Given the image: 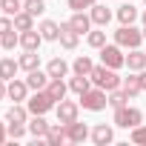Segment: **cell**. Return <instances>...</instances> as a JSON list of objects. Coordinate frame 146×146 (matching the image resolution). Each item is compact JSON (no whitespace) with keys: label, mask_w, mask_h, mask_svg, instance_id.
Here are the masks:
<instances>
[{"label":"cell","mask_w":146,"mask_h":146,"mask_svg":"<svg viewBox=\"0 0 146 146\" xmlns=\"http://www.w3.org/2000/svg\"><path fill=\"white\" fill-rule=\"evenodd\" d=\"M92 140H95V146H109L112 140H115V129L109 126V123H98L95 129H92V135H89Z\"/></svg>","instance_id":"13"},{"label":"cell","mask_w":146,"mask_h":146,"mask_svg":"<svg viewBox=\"0 0 146 146\" xmlns=\"http://www.w3.org/2000/svg\"><path fill=\"white\" fill-rule=\"evenodd\" d=\"M66 3H69L72 12H83V9H92L98 0H66Z\"/></svg>","instance_id":"37"},{"label":"cell","mask_w":146,"mask_h":146,"mask_svg":"<svg viewBox=\"0 0 146 146\" xmlns=\"http://www.w3.org/2000/svg\"><path fill=\"white\" fill-rule=\"evenodd\" d=\"M12 29H15V17L0 15V35H6V32H12Z\"/></svg>","instance_id":"38"},{"label":"cell","mask_w":146,"mask_h":146,"mask_svg":"<svg viewBox=\"0 0 146 146\" xmlns=\"http://www.w3.org/2000/svg\"><path fill=\"white\" fill-rule=\"evenodd\" d=\"M17 63H20V69H23V72H35V69H40V54H37V52H26V49H23V54L17 57Z\"/></svg>","instance_id":"25"},{"label":"cell","mask_w":146,"mask_h":146,"mask_svg":"<svg viewBox=\"0 0 146 146\" xmlns=\"http://www.w3.org/2000/svg\"><path fill=\"white\" fill-rule=\"evenodd\" d=\"M17 72H20V63L15 57H3V60H0V78H3V80H12Z\"/></svg>","instance_id":"27"},{"label":"cell","mask_w":146,"mask_h":146,"mask_svg":"<svg viewBox=\"0 0 146 146\" xmlns=\"http://www.w3.org/2000/svg\"><path fill=\"white\" fill-rule=\"evenodd\" d=\"M115 17L120 20V26H132L140 15H137V9H135V3L129 0V3H123V6H117V12H115Z\"/></svg>","instance_id":"18"},{"label":"cell","mask_w":146,"mask_h":146,"mask_svg":"<svg viewBox=\"0 0 146 146\" xmlns=\"http://www.w3.org/2000/svg\"><path fill=\"white\" fill-rule=\"evenodd\" d=\"M17 12H23V3H20V0H0V15L15 17Z\"/></svg>","instance_id":"33"},{"label":"cell","mask_w":146,"mask_h":146,"mask_svg":"<svg viewBox=\"0 0 146 146\" xmlns=\"http://www.w3.org/2000/svg\"><path fill=\"white\" fill-rule=\"evenodd\" d=\"M26 126H29V135H32V137H35V140H43V137H46V132H49V126H52V123H46V115H32V117H29V123H26Z\"/></svg>","instance_id":"12"},{"label":"cell","mask_w":146,"mask_h":146,"mask_svg":"<svg viewBox=\"0 0 146 146\" xmlns=\"http://www.w3.org/2000/svg\"><path fill=\"white\" fill-rule=\"evenodd\" d=\"M143 52H146V49H143Z\"/></svg>","instance_id":"44"},{"label":"cell","mask_w":146,"mask_h":146,"mask_svg":"<svg viewBox=\"0 0 146 146\" xmlns=\"http://www.w3.org/2000/svg\"><path fill=\"white\" fill-rule=\"evenodd\" d=\"M40 43H43V35H40L37 29L20 32V49H26V52H37V49H40Z\"/></svg>","instance_id":"16"},{"label":"cell","mask_w":146,"mask_h":146,"mask_svg":"<svg viewBox=\"0 0 146 146\" xmlns=\"http://www.w3.org/2000/svg\"><path fill=\"white\" fill-rule=\"evenodd\" d=\"M29 109H26V103H15V106H9L6 109V120L9 123H29Z\"/></svg>","instance_id":"20"},{"label":"cell","mask_w":146,"mask_h":146,"mask_svg":"<svg viewBox=\"0 0 146 146\" xmlns=\"http://www.w3.org/2000/svg\"><path fill=\"white\" fill-rule=\"evenodd\" d=\"M80 106H83L86 112H103V109L109 106V92L100 89V86H92L89 92L80 95Z\"/></svg>","instance_id":"2"},{"label":"cell","mask_w":146,"mask_h":146,"mask_svg":"<svg viewBox=\"0 0 146 146\" xmlns=\"http://www.w3.org/2000/svg\"><path fill=\"white\" fill-rule=\"evenodd\" d=\"M54 115H57V120L60 123H72V120H80V103H75V100H60L57 106H54Z\"/></svg>","instance_id":"7"},{"label":"cell","mask_w":146,"mask_h":146,"mask_svg":"<svg viewBox=\"0 0 146 146\" xmlns=\"http://www.w3.org/2000/svg\"><path fill=\"white\" fill-rule=\"evenodd\" d=\"M69 23H72V29H75L78 35H89L92 32V17H89V12H75V15H72L69 17Z\"/></svg>","instance_id":"15"},{"label":"cell","mask_w":146,"mask_h":146,"mask_svg":"<svg viewBox=\"0 0 146 146\" xmlns=\"http://www.w3.org/2000/svg\"><path fill=\"white\" fill-rule=\"evenodd\" d=\"M57 103L49 98V92L46 89H40V92H35L32 98H26V109H29V115H46V112H52Z\"/></svg>","instance_id":"6"},{"label":"cell","mask_w":146,"mask_h":146,"mask_svg":"<svg viewBox=\"0 0 146 146\" xmlns=\"http://www.w3.org/2000/svg\"><path fill=\"white\" fill-rule=\"evenodd\" d=\"M126 66H129V72H143L146 69V52L143 49H129Z\"/></svg>","instance_id":"21"},{"label":"cell","mask_w":146,"mask_h":146,"mask_svg":"<svg viewBox=\"0 0 146 146\" xmlns=\"http://www.w3.org/2000/svg\"><path fill=\"white\" fill-rule=\"evenodd\" d=\"M46 92H49V98H52L54 103H60V100L66 98V92H69V83H63V78H52V80L46 83Z\"/></svg>","instance_id":"19"},{"label":"cell","mask_w":146,"mask_h":146,"mask_svg":"<svg viewBox=\"0 0 146 146\" xmlns=\"http://www.w3.org/2000/svg\"><path fill=\"white\" fill-rule=\"evenodd\" d=\"M49 80H52V75H49V72H40V69L26 72V83H29V89H32V92L46 89V83H49Z\"/></svg>","instance_id":"17"},{"label":"cell","mask_w":146,"mask_h":146,"mask_svg":"<svg viewBox=\"0 0 146 146\" xmlns=\"http://www.w3.org/2000/svg\"><path fill=\"white\" fill-rule=\"evenodd\" d=\"M92 69H95V60L89 54H78L72 60V72H75V75H92Z\"/></svg>","instance_id":"24"},{"label":"cell","mask_w":146,"mask_h":146,"mask_svg":"<svg viewBox=\"0 0 146 146\" xmlns=\"http://www.w3.org/2000/svg\"><path fill=\"white\" fill-rule=\"evenodd\" d=\"M15 29H17V32H29V29H35V15H29L26 9L17 12V15H15Z\"/></svg>","instance_id":"29"},{"label":"cell","mask_w":146,"mask_h":146,"mask_svg":"<svg viewBox=\"0 0 146 146\" xmlns=\"http://www.w3.org/2000/svg\"><path fill=\"white\" fill-rule=\"evenodd\" d=\"M143 3H146V0H143Z\"/></svg>","instance_id":"43"},{"label":"cell","mask_w":146,"mask_h":146,"mask_svg":"<svg viewBox=\"0 0 146 146\" xmlns=\"http://www.w3.org/2000/svg\"><path fill=\"white\" fill-rule=\"evenodd\" d=\"M129 132H132V135H129V137H132V143L146 146V126H143V123H140V126H135V129H129Z\"/></svg>","instance_id":"36"},{"label":"cell","mask_w":146,"mask_h":146,"mask_svg":"<svg viewBox=\"0 0 146 146\" xmlns=\"http://www.w3.org/2000/svg\"><path fill=\"white\" fill-rule=\"evenodd\" d=\"M6 98H9V80L0 78V100H6Z\"/></svg>","instance_id":"40"},{"label":"cell","mask_w":146,"mask_h":146,"mask_svg":"<svg viewBox=\"0 0 146 146\" xmlns=\"http://www.w3.org/2000/svg\"><path fill=\"white\" fill-rule=\"evenodd\" d=\"M23 9H26L29 15H35V17H37V15H43V12H46V0H26Z\"/></svg>","instance_id":"35"},{"label":"cell","mask_w":146,"mask_h":146,"mask_svg":"<svg viewBox=\"0 0 146 146\" xmlns=\"http://www.w3.org/2000/svg\"><path fill=\"white\" fill-rule=\"evenodd\" d=\"M6 137H9V123H6V120H0V146L6 143Z\"/></svg>","instance_id":"39"},{"label":"cell","mask_w":146,"mask_h":146,"mask_svg":"<svg viewBox=\"0 0 146 146\" xmlns=\"http://www.w3.org/2000/svg\"><path fill=\"white\" fill-rule=\"evenodd\" d=\"M140 23H143V40H146V12L140 15Z\"/></svg>","instance_id":"41"},{"label":"cell","mask_w":146,"mask_h":146,"mask_svg":"<svg viewBox=\"0 0 146 146\" xmlns=\"http://www.w3.org/2000/svg\"><path fill=\"white\" fill-rule=\"evenodd\" d=\"M120 89H123L129 98H137L140 92H146V89H143V78H140V72H129V78H123Z\"/></svg>","instance_id":"10"},{"label":"cell","mask_w":146,"mask_h":146,"mask_svg":"<svg viewBox=\"0 0 146 146\" xmlns=\"http://www.w3.org/2000/svg\"><path fill=\"white\" fill-rule=\"evenodd\" d=\"M66 126V140L69 143H83L92 132H89V126L86 123H80V120H72V123H63Z\"/></svg>","instance_id":"8"},{"label":"cell","mask_w":146,"mask_h":146,"mask_svg":"<svg viewBox=\"0 0 146 146\" xmlns=\"http://www.w3.org/2000/svg\"><path fill=\"white\" fill-rule=\"evenodd\" d=\"M29 92H32V89H29L26 80H17V78L9 80V100H15V103H26Z\"/></svg>","instance_id":"11"},{"label":"cell","mask_w":146,"mask_h":146,"mask_svg":"<svg viewBox=\"0 0 146 146\" xmlns=\"http://www.w3.org/2000/svg\"><path fill=\"white\" fill-rule=\"evenodd\" d=\"M129 100H132V98H129L123 89H112V92H109V106H112V109H120V106H126Z\"/></svg>","instance_id":"32"},{"label":"cell","mask_w":146,"mask_h":146,"mask_svg":"<svg viewBox=\"0 0 146 146\" xmlns=\"http://www.w3.org/2000/svg\"><path fill=\"white\" fill-rule=\"evenodd\" d=\"M78 43H80V35L72 29V23L66 20V23H60V46L66 49V52H75L78 49Z\"/></svg>","instance_id":"9"},{"label":"cell","mask_w":146,"mask_h":146,"mask_svg":"<svg viewBox=\"0 0 146 146\" xmlns=\"http://www.w3.org/2000/svg\"><path fill=\"white\" fill-rule=\"evenodd\" d=\"M86 43H89L92 49H103V46H106V29H103V26L92 29V32L86 35Z\"/></svg>","instance_id":"30"},{"label":"cell","mask_w":146,"mask_h":146,"mask_svg":"<svg viewBox=\"0 0 146 146\" xmlns=\"http://www.w3.org/2000/svg\"><path fill=\"white\" fill-rule=\"evenodd\" d=\"M89 17H92L95 26H103V29H106L109 20H112L115 15H112V9H106V3H95V6L89 9Z\"/></svg>","instance_id":"14"},{"label":"cell","mask_w":146,"mask_h":146,"mask_svg":"<svg viewBox=\"0 0 146 146\" xmlns=\"http://www.w3.org/2000/svg\"><path fill=\"white\" fill-rule=\"evenodd\" d=\"M112 123H115V126H120V129H135V126H140V123H143V112L126 103V106L115 109V120H112Z\"/></svg>","instance_id":"4"},{"label":"cell","mask_w":146,"mask_h":146,"mask_svg":"<svg viewBox=\"0 0 146 146\" xmlns=\"http://www.w3.org/2000/svg\"><path fill=\"white\" fill-rule=\"evenodd\" d=\"M37 32L43 35V40H60V23H54V20H43L37 26Z\"/></svg>","instance_id":"28"},{"label":"cell","mask_w":146,"mask_h":146,"mask_svg":"<svg viewBox=\"0 0 146 146\" xmlns=\"http://www.w3.org/2000/svg\"><path fill=\"white\" fill-rule=\"evenodd\" d=\"M115 43L123 46V49H140V43H143V29H137L135 23H132V26H120V29L115 32Z\"/></svg>","instance_id":"3"},{"label":"cell","mask_w":146,"mask_h":146,"mask_svg":"<svg viewBox=\"0 0 146 146\" xmlns=\"http://www.w3.org/2000/svg\"><path fill=\"white\" fill-rule=\"evenodd\" d=\"M100 63L109 66V69H123V66H126L123 46H117V43H106V46L100 49Z\"/></svg>","instance_id":"5"},{"label":"cell","mask_w":146,"mask_h":146,"mask_svg":"<svg viewBox=\"0 0 146 146\" xmlns=\"http://www.w3.org/2000/svg\"><path fill=\"white\" fill-rule=\"evenodd\" d=\"M69 69H72V66H69L63 57H52L49 66H46V72H49L52 78H66V75H69Z\"/></svg>","instance_id":"26"},{"label":"cell","mask_w":146,"mask_h":146,"mask_svg":"<svg viewBox=\"0 0 146 146\" xmlns=\"http://www.w3.org/2000/svg\"><path fill=\"white\" fill-rule=\"evenodd\" d=\"M15 46H20V32L12 29L6 35H0V49H6V52H15Z\"/></svg>","instance_id":"31"},{"label":"cell","mask_w":146,"mask_h":146,"mask_svg":"<svg viewBox=\"0 0 146 146\" xmlns=\"http://www.w3.org/2000/svg\"><path fill=\"white\" fill-rule=\"evenodd\" d=\"M43 140H46V143H49V146H60V143H63V140H66V126H63V123H60V120H57V123H52V126H49V132H46V137H43Z\"/></svg>","instance_id":"22"},{"label":"cell","mask_w":146,"mask_h":146,"mask_svg":"<svg viewBox=\"0 0 146 146\" xmlns=\"http://www.w3.org/2000/svg\"><path fill=\"white\" fill-rule=\"evenodd\" d=\"M140 78H143V89H146V69H143V72H140Z\"/></svg>","instance_id":"42"},{"label":"cell","mask_w":146,"mask_h":146,"mask_svg":"<svg viewBox=\"0 0 146 146\" xmlns=\"http://www.w3.org/2000/svg\"><path fill=\"white\" fill-rule=\"evenodd\" d=\"M92 83L95 86H100V89H106V92H112V89H120V83H123V78L117 75V69H109V66H95L92 69Z\"/></svg>","instance_id":"1"},{"label":"cell","mask_w":146,"mask_h":146,"mask_svg":"<svg viewBox=\"0 0 146 146\" xmlns=\"http://www.w3.org/2000/svg\"><path fill=\"white\" fill-rule=\"evenodd\" d=\"M9 123V120H6ZM29 135V126L26 123H9V137L12 140H20V137H26Z\"/></svg>","instance_id":"34"},{"label":"cell","mask_w":146,"mask_h":146,"mask_svg":"<svg viewBox=\"0 0 146 146\" xmlns=\"http://www.w3.org/2000/svg\"><path fill=\"white\" fill-rule=\"evenodd\" d=\"M92 86H95V83H92V78H89V75H75V78L69 80V92H75L78 98H80L83 92H89Z\"/></svg>","instance_id":"23"}]
</instances>
